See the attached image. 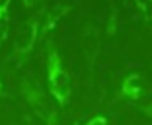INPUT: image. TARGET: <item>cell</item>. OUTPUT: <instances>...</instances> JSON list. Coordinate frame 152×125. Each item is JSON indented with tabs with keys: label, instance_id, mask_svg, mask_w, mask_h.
<instances>
[{
	"label": "cell",
	"instance_id": "obj_1",
	"mask_svg": "<svg viewBox=\"0 0 152 125\" xmlns=\"http://www.w3.org/2000/svg\"><path fill=\"white\" fill-rule=\"evenodd\" d=\"M47 84L57 106L64 107L72 96V80L53 41H47Z\"/></svg>",
	"mask_w": 152,
	"mask_h": 125
},
{
	"label": "cell",
	"instance_id": "obj_2",
	"mask_svg": "<svg viewBox=\"0 0 152 125\" xmlns=\"http://www.w3.org/2000/svg\"><path fill=\"white\" fill-rule=\"evenodd\" d=\"M37 39H39V16H33V18H27L26 22L20 26L18 33H16V39H14V47L12 53L8 57L10 68H22L27 62L29 55H31L33 47H35Z\"/></svg>",
	"mask_w": 152,
	"mask_h": 125
},
{
	"label": "cell",
	"instance_id": "obj_3",
	"mask_svg": "<svg viewBox=\"0 0 152 125\" xmlns=\"http://www.w3.org/2000/svg\"><path fill=\"white\" fill-rule=\"evenodd\" d=\"M22 94H23V98H26V102L29 104V107L33 110V113L45 125H57L58 123V113H57V107H55V102L47 96V92L35 80H23L22 82Z\"/></svg>",
	"mask_w": 152,
	"mask_h": 125
},
{
	"label": "cell",
	"instance_id": "obj_4",
	"mask_svg": "<svg viewBox=\"0 0 152 125\" xmlns=\"http://www.w3.org/2000/svg\"><path fill=\"white\" fill-rule=\"evenodd\" d=\"M80 49L84 55L86 67H88V84L92 86L94 82V72H96V62L102 53V33L99 27L94 22H86L80 31Z\"/></svg>",
	"mask_w": 152,
	"mask_h": 125
},
{
	"label": "cell",
	"instance_id": "obj_5",
	"mask_svg": "<svg viewBox=\"0 0 152 125\" xmlns=\"http://www.w3.org/2000/svg\"><path fill=\"white\" fill-rule=\"evenodd\" d=\"M142 94H144V82L139 72H129V74H125L121 78L119 92H117L119 98L129 100V102H137L139 98H142Z\"/></svg>",
	"mask_w": 152,
	"mask_h": 125
},
{
	"label": "cell",
	"instance_id": "obj_6",
	"mask_svg": "<svg viewBox=\"0 0 152 125\" xmlns=\"http://www.w3.org/2000/svg\"><path fill=\"white\" fill-rule=\"evenodd\" d=\"M70 10H72V6H68V4H57L51 10L41 12L39 14V37L45 35V33H49L51 29H55L57 24L61 22Z\"/></svg>",
	"mask_w": 152,
	"mask_h": 125
},
{
	"label": "cell",
	"instance_id": "obj_7",
	"mask_svg": "<svg viewBox=\"0 0 152 125\" xmlns=\"http://www.w3.org/2000/svg\"><path fill=\"white\" fill-rule=\"evenodd\" d=\"M109 18H107V33L113 35L117 29V6L113 4V0H109Z\"/></svg>",
	"mask_w": 152,
	"mask_h": 125
},
{
	"label": "cell",
	"instance_id": "obj_8",
	"mask_svg": "<svg viewBox=\"0 0 152 125\" xmlns=\"http://www.w3.org/2000/svg\"><path fill=\"white\" fill-rule=\"evenodd\" d=\"M10 2L12 0H0V24L8 20V8H10Z\"/></svg>",
	"mask_w": 152,
	"mask_h": 125
},
{
	"label": "cell",
	"instance_id": "obj_9",
	"mask_svg": "<svg viewBox=\"0 0 152 125\" xmlns=\"http://www.w3.org/2000/svg\"><path fill=\"white\" fill-rule=\"evenodd\" d=\"M140 14H142L144 22L152 24V0H148V2H146V6H144V8L140 10Z\"/></svg>",
	"mask_w": 152,
	"mask_h": 125
},
{
	"label": "cell",
	"instance_id": "obj_10",
	"mask_svg": "<svg viewBox=\"0 0 152 125\" xmlns=\"http://www.w3.org/2000/svg\"><path fill=\"white\" fill-rule=\"evenodd\" d=\"M86 125H109V119L105 115H94L92 119L86 121Z\"/></svg>",
	"mask_w": 152,
	"mask_h": 125
},
{
	"label": "cell",
	"instance_id": "obj_11",
	"mask_svg": "<svg viewBox=\"0 0 152 125\" xmlns=\"http://www.w3.org/2000/svg\"><path fill=\"white\" fill-rule=\"evenodd\" d=\"M137 110H139L140 113H144V115H146V117H150V119H152V102L144 104V106H139V107H137Z\"/></svg>",
	"mask_w": 152,
	"mask_h": 125
},
{
	"label": "cell",
	"instance_id": "obj_12",
	"mask_svg": "<svg viewBox=\"0 0 152 125\" xmlns=\"http://www.w3.org/2000/svg\"><path fill=\"white\" fill-rule=\"evenodd\" d=\"M39 0H22V4L26 6V8H31V6H35Z\"/></svg>",
	"mask_w": 152,
	"mask_h": 125
},
{
	"label": "cell",
	"instance_id": "obj_13",
	"mask_svg": "<svg viewBox=\"0 0 152 125\" xmlns=\"http://www.w3.org/2000/svg\"><path fill=\"white\" fill-rule=\"evenodd\" d=\"M146 2H148V0H134V6H137L139 10H142L144 6H146Z\"/></svg>",
	"mask_w": 152,
	"mask_h": 125
},
{
	"label": "cell",
	"instance_id": "obj_14",
	"mask_svg": "<svg viewBox=\"0 0 152 125\" xmlns=\"http://www.w3.org/2000/svg\"><path fill=\"white\" fill-rule=\"evenodd\" d=\"M4 96V86H2V80H0V98Z\"/></svg>",
	"mask_w": 152,
	"mask_h": 125
},
{
	"label": "cell",
	"instance_id": "obj_15",
	"mask_svg": "<svg viewBox=\"0 0 152 125\" xmlns=\"http://www.w3.org/2000/svg\"><path fill=\"white\" fill-rule=\"evenodd\" d=\"M72 125H80V123H78V121H76V123H72Z\"/></svg>",
	"mask_w": 152,
	"mask_h": 125
}]
</instances>
